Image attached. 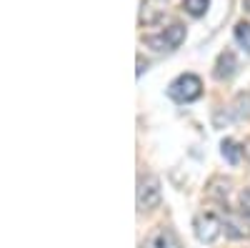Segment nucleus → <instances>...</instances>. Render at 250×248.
Wrapping results in <instances>:
<instances>
[{"label": "nucleus", "instance_id": "nucleus-14", "mask_svg": "<svg viewBox=\"0 0 250 248\" xmlns=\"http://www.w3.org/2000/svg\"><path fill=\"white\" fill-rule=\"evenodd\" d=\"M243 153H245V158L250 160V138H248V140L243 143Z\"/></svg>", "mask_w": 250, "mask_h": 248}, {"label": "nucleus", "instance_id": "nucleus-1", "mask_svg": "<svg viewBox=\"0 0 250 248\" xmlns=\"http://www.w3.org/2000/svg\"><path fill=\"white\" fill-rule=\"evenodd\" d=\"M168 95L175 103H193L203 95V80L193 73H183L168 86Z\"/></svg>", "mask_w": 250, "mask_h": 248}, {"label": "nucleus", "instance_id": "nucleus-2", "mask_svg": "<svg viewBox=\"0 0 250 248\" xmlns=\"http://www.w3.org/2000/svg\"><path fill=\"white\" fill-rule=\"evenodd\" d=\"M193 233L200 243H215L223 233V218L218 213L203 211L193 218Z\"/></svg>", "mask_w": 250, "mask_h": 248}, {"label": "nucleus", "instance_id": "nucleus-10", "mask_svg": "<svg viewBox=\"0 0 250 248\" xmlns=\"http://www.w3.org/2000/svg\"><path fill=\"white\" fill-rule=\"evenodd\" d=\"M233 35H235V40H238V45L250 53V23H238L235 30H233Z\"/></svg>", "mask_w": 250, "mask_h": 248}, {"label": "nucleus", "instance_id": "nucleus-7", "mask_svg": "<svg viewBox=\"0 0 250 248\" xmlns=\"http://www.w3.org/2000/svg\"><path fill=\"white\" fill-rule=\"evenodd\" d=\"M220 218H223V231L228 238H235V241L250 238V225L245 223V218H240L235 213H223Z\"/></svg>", "mask_w": 250, "mask_h": 248}, {"label": "nucleus", "instance_id": "nucleus-12", "mask_svg": "<svg viewBox=\"0 0 250 248\" xmlns=\"http://www.w3.org/2000/svg\"><path fill=\"white\" fill-rule=\"evenodd\" d=\"M235 106H238V111H235L238 118H250V95L248 93H240L235 98Z\"/></svg>", "mask_w": 250, "mask_h": 248}, {"label": "nucleus", "instance_id": "nucleus-8", "mask_svg": "<svg viewBox=\"0 0 250 248\" xmlns=\"http://www.w3.org/2000/svg\"><path fill=\"white\" fill-rule=\"evenodd\" d=\"M235 68H238V63H235V55H233L230 50H225V53H220V58H218L213 75H215L218 80H228V78H233Z\"/></svg>", "mask_w": 250, "mask_h": 248}, {"label": "nucleus", "instance_id": "nucleus-6", "mask_svg": "<svg viewBox=\"0 0 250 248\" xmlns=\"http://www.w3.org/2000/svg\"><path fill=\"white\" fill-rule=\"evenodd\" d=\"M143 248H183V243H180V238L173 228L160 225V228H155L148 238H145Z\"/></svg>", "mask_w": 250, "mask_h": 248}, {"label": "nucleus", "instance_id": "nucleus-11", "mask_svg": "<svg viewBox=\"0 0 250 248\" xmlns=\"http://www.w3.org/2000/svg\"><path fill=\"white\" fill-rule=\"evenodd\" d=\"M208 5H210V0H185V10L190 13L193 18H200V15H205Z\"/></svg>", "mask_w": 250, "mask_h": 248}, {"label": "nucleus", "instance_id": "nucleus-13", "mask_svg": "<svg viewBox=\"0 0 250 248\" xmlns=\"http://www.w3.org/2000/svg\"><path fill=\"white\" fill-rule=\"evenodd\" d=\"M240 211H243V216L250 218V188H245L240 193Z\"/></svg>", "mask_w": 250, "mask_h": 248}, {"label": "nucleus", "instance_id": "nucleus-5", "mask_svg": "<svg viewBox=\"0 0 250 248\" xmlns=\"http://www.w3.org/2000/svg\"><path fill=\"white\" fill-rule=\"evenodd\" d=\"M170 8V0H143L140 3V10H138V23L140 28H150V25H158L160 20L165 18Z\"/></svg>", "mask_w": 250, "mask_h": 248}, {"label": "nucleus", "instance_id": "nucleus-4", "mask_svg": "<svg viewBox=\"0 0 250 248\" xmlns=\"http://www.w3.org/2000/svg\"><path fill=\"white\" fill-rule=\"evenodd\" d=\"M183 40H185V28L180 23H173L170 28H165L158 35H148L145 43H148V48H153L158 53H165V50H175Z\"/></svg>", "mask_w": 250, "mask_h": 248}, {"label": "nucleus", "instance_id": "nucleus-9", "mask_svg": "<svg viewBox=\"0 0 250 248\" xmlns=\"http://www.w3.org/2000/svg\"><path fill=\"white\" fill-rule=\"evenodd\" d=\"M220 153H223V158L230 163V165H238V160H240V153H243V148H238V143L235 140H230V138H225L223 143H220Z\"/></svg>", "mask_w": 250, "mask_h": 248}, {"label": "nucleus", "instance_id": "nucleus-3", "mask_svg": "<svg viewBox=\"0 0 250 248\" xmlns=\"http://www.w3.org/2000/svg\"><path fill=\"white\" fill-rule=\"evenodd\" d=\"M160 201H163L160 180L153 173L140 176V180H138V211H153L160 205Z\"/></svg>", "mask_w": 250, "mask_h": 248}]
</instances>
